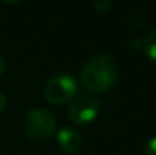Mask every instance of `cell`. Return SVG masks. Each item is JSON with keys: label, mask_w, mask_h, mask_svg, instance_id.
<instances>
[{"label": "cell", "mask_w": 156, "mask_h": 155, "mask_svg": "<svg viewBox=\"0 0 156 155\" xmlns=\"http://www.w3.org/2000/svg\"><path fill=\"white\" fill-rule=\"evenodd\" d=\"M118 78V65L109 55L91 56L80 70V84L91 93L108 91Z\"/></svg>", "instance_id": "1"}, {"label": "cell", "mask_w": 156, "mask_h": 155, "mask_svg": "<svg viewBox=\"0 0 156 155\" xmlns=\"http://www.w3.org/2000/svg\"><path fill=\"white\" fill-rule=\"evenodd\" d=\"M3 72H5V61H3V58L0 56V78H2Z\"/></svg>", "instance_id": "10"}, {"label": "cell", "mask_w": 156, "mask_h": 155, "mask_svg": "<svg viewBox=\"0 0 156 155\" xmlns=\"http://www.w3.org/2000/svg\"><path fill=\"white\" fill-rule=\"evenodd\" d=\"M146 154L147 155H156V137H153L152 140H149L147 148H146Z\"/></svg>", "instance_id": "8"}, {"label": "cell", "mask_w": 156, "mask_h": 155, "mask_svg": "<svg viewBox=\"0 0 156 155\" xmlns=\"http://www.w3.org/2000/svg\"><path fill=\"white\" fill-rule=\"evenodd\" d=\"M5 106H6V96H5L3 91L0 90V113L5 109Z\"/></svg>", "instance_id": "9"}, {"label": "cell", "mask_w": 156, "mask_h": 155, "mask_svg": "<svg viewBox=\"0 0 156 155\" xmlns=\"http://www.w3.org/2000/svg\"><path fill=\"white\" fill-rule=\"evenodd\" d=\"M56 140H58L59 148L64 152H68V154L79 152L82 149V146H83L82 134L77 129H74V128H62V129H59V132L56 135Z\"/></svg>", "instance_id": "5"}, {"label": "cell", "mask_w": 156, "mask_h": 155, "mask_svg": "<svg viewBox=\"0 0 156 155\" xmlns=\"http://www.w3.org/2000/svg\"><path fill=\"white\" fill-rule=\"evenodd\" d=\"M140 49L146 53V56L149 59L156 62V29L144 37V40L141 41V47Z\"/></svg>", "instance_id": "6"}, {"label": "cell", "mask_w": 156, "mask_h": 155, "mask_svg": "<svg viewBox=\"0 0 156 155\" xmlns=\"http://www.w3.org/2000/svg\"><path fill=\"white\" fill-rule=\"evenodd\" d=\"M23 129L27 138L34 142H44L55 134L56 119L50 111L43 108H35L26 113L23 119Z\"/></svg>", "instance_id": "2"}, {"label": "cell", "mask_w": 156, "mask_h": 155, "mask_svg": "<svg viewBox=\"0 0 156 155\" xmlns=\"http://www.w3.org/2000/svg\"><path fill=\"white\" fill-rule=\"evenodd\" d=\"M77 93V82L67 73H58L52 76L44 85V96L53 105H64L73 101Z\"/></svg>", "instance_id": "3"}, {"label": "cell", "mask_w": 156, "mask_h": 155, "mask_svg": "<svg viewBox=\"0 0 156 155\" xmlns=\"http://www.w3.org/2000/svg\"><path fill=\"white\" fill-rule=\"evenodd\" d=\"M100 105L96 98L88 94L76 96L68 106V117L77 125H88L99 116Z\"/></svg>", "instance_id": "4"}, {"label": "cell", "mask_w": 156, "mask_h": 155, "mask_svg": "<svg viewBox=\"0 0 156 155\" xmlns=\"http://www.w3.org/2000/svg\"><path fill=\"white\" fill-rule=\"evenodd\" d=\"M93 6H94V9H96L97 12L108 14V12L111 11V8H112V3H111L109 0H96Z\"/></svg>", "instance_id": "7"}]
</instances>
